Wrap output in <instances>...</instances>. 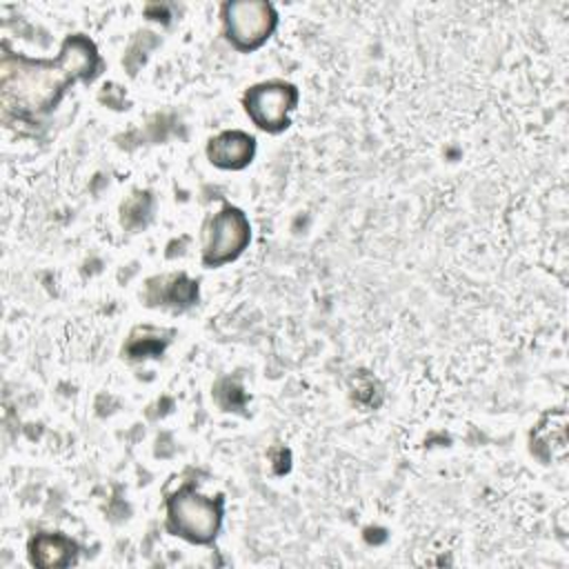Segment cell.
I'll use <instances>...</instances> for the list:
<instances>
[{
	"label": "cell",
	"mask_w": 569,
	"mask_h": 569,
	"mask_svg": "<svg viewBox=\"0 0 569 569\" xmlns=\"http://www.w3.org/2000/svg\"><path fill=\"white\" fill-rule=\"evenodd\" d=\"M102 67L96 44L82 36H67L60 53L51 60H31L7 53L2 58V104L18 118L49 113L67 89L80 80H91Z\"/></svg>",
	"instance_id": "cell-1"
},
{
	"label": "cell",
	"mask_w": 569,
	"mask_h": 569,
	"mask_svg": "<svg viewBox=\"0 0 569 569\" xmlns=\"http://www.w3.org/2000/svg\"><path fill=\"white\" fill-rule=\"evenodd\" d=\"M222 498H204L187 482L167 498V531L193 545H209L222 527Z\"/></svg>",
	"instance_id": "cell-2"
},
{
	"label": "cell",
	"mask_w": 569,
	"mask_h": 569,
	"mask_svg": "<svg viewBox=\"0 0 569 569\" xmlns=\"http://www.w3.org/2000/svg\"><path fill=\"white\" fill-rule=\"evenodd\" d=\"M251 240V224L242 209L224 204L207 218L202 229V264L213 269L236 260Z\"/></svg>",
	"instance_id": "cell-3"
},
{
	"label": "cell",
	"mask_w": 569,
	"mask_h": 569,
	"mask_svg": "<svg viewBox=\"0 0 569 569\" xmlns=\"http://www.w3.org/2000/svg\"><path fill=\"white\" fill-rule=\"evenodd\" d=\"M222 24L227 40L238 51L262 47L278 27V13L264 0H238L222 4Z\"/></svg>",
	"instance_id": "cell-4"
},
{
	"label": "cell",
	"mask_w": 569,
	"mask_h": 569,
	"mask_svg": "<svg viewBox=\"0 0 569 569\" xmlns=\"http://www.w3.org/2000/svg\"><path fill=\"white\" fill-rule=\"evenodd\" d=\"M298 98L300 93L296 84L284 80H267L249 87L242 96V104L258 129L280 133L291 124L289 113L296 109Z\"/></svg>",
	"instance_id": "cell-5"
},
{
	"label": "cell",
	"mask_w": 569,
	"mask_h": 569,
	"mask_svg": "<svg viewBox=\"0 0 569 569\" xmlns=\"http://www.w3.org/2000/svg\"><path fill=\"white\" fill-rule=\"evenodd\" d=\"M256 156V138L240 129L220 131L207 142V158L218 169H244Z\"/></svg>",
	"instance_id": "cell-6"
},
{
	"label": "cell",
	"mask_w": 569,
	"mask_h": 569,
	"mask_svg": "<svg viewBox=\"0 0 569 569\" xmlns=\"http://www.w3.org/2000/svg\"><path fill=\"white\" fill-rule=\"evenodd\" d=\"M78 545L64 533H36L29 540V560L36 567H69L76 562Z\"/></svg>",
	"instance_id": "cell-7"
}]
</instances>
